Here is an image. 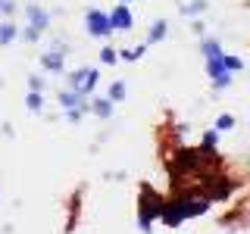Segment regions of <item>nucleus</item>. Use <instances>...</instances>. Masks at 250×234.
<instances>
[{
    "mask_svg": "<svg viewBox=\"0 0 250 234\" xmlns=\"http://www.w3.org/2000/svg\"><path fill=\"white\" fill-rule=\"evenodd\" d=\"M231 125H234V119H231V116H219L216 128H231Z\"/></svg>",
    "mask_w": 250,
    "mask_h": 234,
    "instance_id": "obj_20",
    "label": "nucleus"
},
{
    "mask_svg": "<svg viewBox=\"0 0 250 234\" xmlns=\"http://www.w3.org/2000/svg\"><path fill=\"white\" fill-rule=\"evenodd\" d=\"M166 31H169V25H166V22H153V28H150V38H147V41H150V44H156V41H163V38H166Z\"/></svg>",
    "mask_w": 250,
    "mask_h": 234,
    "instance_id": "obj_9",
    "label": "nucleus"
},
{
    "mask_svg": "<svg viewBox=\"0 0 250 234\" xmlns=\"http://www.w3.org/2000/svg\"><path fill=\"white\" fill-rule=\"evenodd\" d=\"M25 106L31 109V113H38V109L44 106V97H41V91H31L28 97H25Z\"/></svg>",
    "mask_w": 250,
    "mask_h": 234,
    "instance_id": "obj_11",
    "label": "nucleus"
},
{
    "mask_svg": "<svg viewBox=\"0 0 250 234\" xmlns=\"http://www.w3.org/2000/svg\"><path fill=\"white\" fill-rule=\"evenodd\" d=\"M28 88H31V91H41V88H44V81H41L38 75H31V78H28Z\"/></svg>",
    "mask_w": 250,
    "mask_h": 234,
    "instance_id": "obj_21",
    "label": "nucleus"
},
{
    "mask_svg": "<svg viewBox=\"0 0 250 234\" xmlns=\"http://www.w3.org/2000/svg\"><path fill=\"white\" fill-rule=\"evenodd\" d=\"M82 119V109H69V122H78Z\"/></svg>",
    "mask_w": 250,
    "mask_h": 234,
    "instance_id": "obj_23",
    "label": "nucleus"
},
{
    "mask_svg": "<svg viewBox=\"0 0 250 234\" xmlns=\"http://www.w3.org/2000/svg\"><path fill=\"white\" fill-rule=\"evenodd\" d=\"M13 10V3H10V0H0V13H10Z\"/></svg>",
    "mask_w": 250,
    "mask_h": 234,
    "instance_id": "obj_24",
    "label": "nucleus"
},
{
    "mask_svg": "<svg viewBox=\"0 0 250 234\" xmlns=\"http://www.w3.org/2000/svg\"><path fill=\"white\" fill-rule=\"evenodd\" d=\"M203 10H207V3H203V0H194V3H185V6H182L185 16H200Z\"/></svg>",
    "mask_w": 250,
    "mask_h": 234,
    "instance_id": "obj_14",
    "label": "nucleus"
},
{
    "mask_svg": "<svg viewBox=\"0 0 250 234\" xmlns=\"http://www.w3.org/2000/svg\"><path fill=\"white\" fill-rule=\"evenodd\" d=\"M109 22H113V28H119V31H128L131 28V13H128V6L119 3L113 10V16H109Z\"/></svg>",
    "mask_w": 250,
    "mask_h": 234,
    "instance_id": "obj_5",
    "label": "nucleus"
},
{
    "mask_svg": "<svg viewBox=\"0 0 250 234\" xmlns=\"http://www.w3.org/2000/svg\"><path fill=\"white\" fill-rule=\"evenodd\" d=\"M100 59H104V62H106V66H113V62H116V59H119V53H116V50H113V47H104V53H100Z\"/></svg>",
    "mask_w": 250,
    "mask_h": 234,
    "instance_id": "obj_18",
    "label": "nucleus"
},
{
    "mask_svg": "<svg viewBox=\"0 0 250 234\" xmlns=\"http://www.w3.org/2000/svg\"><path fill=\"white\" fill-rule=\"evenodd\" d=\"M229 84H231V72H222V75H216V78H213V88H219V91L229 88Z\"/></svg>",
    "mask_w": 250,
    "mask_h": 234,
    "instance_id": "obj_17",
    "label": "nucleus"
},
{
    "mask_svg": "<svg viewBox=\"0 0 250 234\" xmlns=\"http://www.w3.org/2000/svg\"><path fill=\"white\" fill-rule=\"evenodd\" d=\"M203 53H207V59H219L222 57V47L216 41H203Z\"/></svg>",
    "mask_w": 250,
    "mask_h": 234,
    "instance_id": "obj_12",
    "label": "nucleus"
},
{
    "mask_svg": "<svg viewBox=\"0 0 250 234\" xmlns=\"http://www.w3.org/2000/svg\"><path fill=\"white\" fill-rule=\"evenodd\" d=\"M219 140V131H207V135H203V147H213Z\"/></svg>",
    "mask_w": 250,
    "mask_h": 234,
    "instance_id": "obj_19",
    "label": "nucleus"
},
{
    "mask_svg": "<svg viewBox=\"0 0 250 234\" xmlns=\"http://www.w3.org/2000/svg\"><path fill=\"white\" fill-rule=\"evenodd\" d=\"M91 113L100 116V119H109V116H113V100H94V103H91Z\"/></svg>",
    "mask_w": 250,
    "mask_h": 234,
    "instance_id": "obj_8",
    "label": "nucleus"
},
{
    "mask_svg": "<svg viewBox=\"0 0 250 234\" xmlns=\"http://www.w3.org/2000/svg\"><path fill=\"white\" fill-rule=\"evenodd\" d=\"M16 35H19V31H16V25H3V28H0V44H10Z\"/></svg>",
    "mask_w": 250,
    "mask_h": 234,
    "instance_id": "obj_16",
    "label": "nucleus"
},
{
    "mask_svg": "<svg viewBox=\"0 0 250 234\" xmlns=\"http://www.w3.org/2000/svg\"><path fill=\"white\" fill-rule=\"evenodd\" d=\"M28 22H31V28H38V31H44L47 25H50V16H47L44 10H38V6H28Z\"/></svg>",
    "mask_w": 250,
    "mask_h": 234,
    "instance_id": "obj_6",
    "label": "nucleus"
},
{
    "mask_svg": "<svg viewBox=\"0 0 250 234\" xmlns=\"http://www.w3.org/2000/svg\"><path fill=\"white\" fill-rule=\"evenodd\" d=\"M22 38H25V41H38V28H25V35H22Z\"/></svg>",
    "mask_w": 250,
    "mask_h": 234,
    "instance_id": "obj_22",
    "label": "nucleus"
},
{
    "mask_svg": "<svg viewBox=\"0 0 250 234\" xmlns=\"http://www.w3.org/2000/svg\"><path fill=\"white\" fill-rule=\"evenodd\" d=\"M41 66L47 69V72H62V66H66V62H62L60 53H44V57H41Z\"/></svg>",
    "mask_w": 250,
    "mask_h": 234,
    "instance_id": "obj_7",
    "label": "nucleus"
},
{
    "mask_svg": "<svg viewBox=\"0 0 250 234\" xmlns=\"http://www.w3.org/2000/svg\"><path fill=\"white\" fill-rule=\"evenodd\" d=\"M60 103H62V109H66V113H69V109H84V113L91 109V103H84V94H78V91H72V88L60 94Z\"/></svg>",
    "mask_w": 250,
    "mask_h": 234,
    "instance_id": "obj_4",
    "label": "nucleus"
},
{
    "mask_svg": "<svg viewBox=\"0 0 250 234\" xmlns=\"http://www.w3.org/2000/svg\"><path fill=\"white\" fill-rule=\"evenodd\" d=\"M163 213V200H156L150 191H147V200L141 203V215H138V225H141V231H150V225H153V218Z\"/></svg>",
    "mask_w": 250,
    "mask_h": 234,
    "instance_id": "obj_2",
    "label": "nucleus"
},
{
    "mask_svg": "<svg viewBox=\"0 0 250 234\" xmlns=\"http://www.w3.org/2000/svg\"><path fill=\"white\" fill-rule=\"evenodd\" d=\"M222 62H225V69H229V72L244 69V59H241V57H225V53H222Z\"/></svg>",
    "mask_w": 250,
    "mask_h": 234,
    "instance_id": "obj_15",
    "label": "nucleus"
},
{
    "mask_svg": "<svg viewBox=\"0 0 250 234\" xmlns=\"http://www.w3.org/2000/svg\"><path fill=\"white\" fill-rule=\"evenodd\" d=\"M109 100H113V103L125 100V84L122 81H113V84H109Z\"/></svg>",
    "mask_w": 250,
    "mask_h": 234,
    "instance_id": "obj_13",
    "label": "nucleus"
},
{
    "mask_svg": "<svg viewBox=\"0 0 250 234\" xmlns=\"http://www.w3.org/2000/svg\"><path fill=\"white\" fill-rule=\"evenodd\" d=\"M97 78H100L97 69H75V72H69V88L78 91V94H91Z\"/></svg>",
    "mask_w": 250,
    "mask_h": 234,
    "instance_id": "obj_1",
    "label": "nucleus"
},
{
    "mask_svg": "<svg viewBox=\"0 0 250 234\" xmlns=\"http://www.w3.org/2000/svg\"><path fill=\"white\" fill-rule=\"evenodd\" d=\"M207 72H209V78H216V75L229 72V69H225V62H222V57H219V59H207Z\"/></svg>",
    "mask_w": 250,
    "mask_h": 234,
    "instance_id": "obj_10",
    "label": "nucleus"
},
{
    "mask_svg": "<svg viewBox=\"0 0 250 234\" xmlns=\"http://www.w3.org/2000/svg\"><path fill=\"white\" fill-rule=\"evenodd\" d=\"M84 25H88V35H97V38L113 35V22H109V16L100 13V10H91L84 16Z\"/></svg>",
    "mask_w": 250,
    "mask_h": 234,
    "instance_id": "obj_3",
    "label": "nucleus"
},
{
    "mask_svg": "<svg viewBox=\"0 0 250 234\" xmlns=\"http://www.w3.org/2000/svg\"><path fill=\"white\" fill-rule=\"evenodd\" d=\"M122 3H131V0H122Z\"/></svg>",
    "mask_w": 250,
    "mask_h": 234,
    "instance_id": "obj_25",
    "label": "nucleus"
}]
</instances>
